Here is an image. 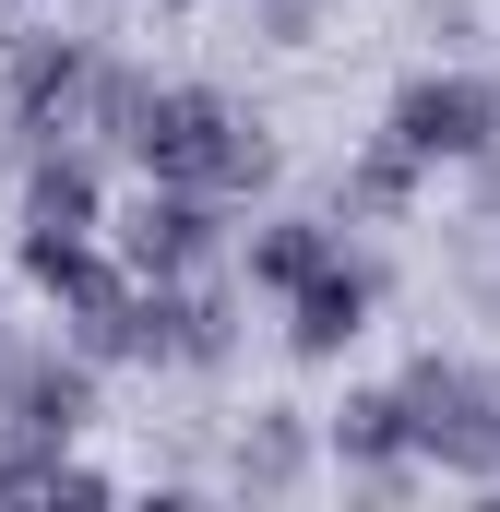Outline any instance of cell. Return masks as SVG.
I'll list each match as a JSON object with an SVG mask.
<instances>
[{
	"instance_id": "6da1fadb",
	"label": "cell",
	"mask_w": 500,
	"mask_h": 512,
	"mask_svg": "<svg viewBox=\"0 0 500 512\" xmlns=\"http://www.w3.org/2000/svg\"><path fill=\"white\" fill-rule=\"evenodd\" d=\"M131 155H143V179H191V191H215V203L250 191V179H274V131L250 120L239 96H215V84H155Z\"/></svg>"
},
{
	"instance_id": "7a4b0ae2",
	"label": "cell",
	"mask_w": 500,
	"mask_h": 512,
	"mask_svg": "<svg viewBox=\"0 0 500 512\" xmlns=\"http://www.w3.org/2000/svg\"><path fill=\"white\" fill-rule=\"evenodd\" d=\"M405 429H417V465L441 477H500V382L477 358H417L405 370Z\"/></svg>"
},
{
	"instance_id": "3957f363",
	"label": "cell",
	"mask_w": 500,
	"mask_h": 512,
	"mask_svg": "<svg viewBox=\"0 0 500 512\" xmlns=\"http://www.w3.org/2000/svg\"><path fill=\"white\" fill-rule=\"evenodd\" d=\"M393 143L417 155V167H441V155H489L500 143V84H477V72H417L405 96H393Z\"/></svg>"
},
{
	"instance_id": "277c9868",
	"label": "cell",
	"mask_w": 500,
	"mask_h": 512,
	"mask_svg": "<svg viewBox=\"0 0 500 512\" xmlns=\"http://www.w3.org/2000/svg\"><path fill=\"white\" fill-rule=\"evenodd\" d=\"M0 429H36V441H84L96 429V358L72 346V358H12L0 370Z\"/></svg>"
},
{
	"instance_id": "5b68a950",
	"label": "cell",
	"mask_w": 500,
	"mask_h": 512,
	"mask_svg": "<svg viewBox=\"0 0 500 512\" xmlns=\"http://www.w3.org/2000/svg\"><path fill=\"white\" fill-rule=\"evenodd\" d=\"M203 251H215V191H191V179H155L120 215V262L131 274H191Z\"/></svg>"
},
{
	"instance_id": "8992f818",
	"label": "cell",
	"mask_w": 500,
	"mask_h": 512,
	"mask_svg": "<svg viewBox=\"0 0 500 512\" xmlns=\"http://www.w3.org/2000/svg\"><path fill=\"white\" fill-rule=\"evenodd\" d=\"M370 298H381L370 262H322V274L286 298V346H298V358H346V346L370 334Z\"/></svg>"
},
{
	"instance_id": "52a82bcc",
	"label": "cell",
	"mask_w": 500,
	"mask_h": 512,
	"mask_svg": "<svg viewBox=\"0 0 500 512\" xmlns=\"http://www.w3.org/2000/svg\"><path fill=\"white\" fill-rule=\"evenodd\" d=\"M84 84H96V48L84 36H12V120L24 131H72L84 120Z\"/></svg>"
},
{
	"instance_id": "ba28073f",
	"label": "cell",
	"mask_w": 500,
	"mask_h": 512,
	"mask_svg": "<svg viewBox=\"0 0 500 512\" xmlns=\"http://www.w3.org/2000/svg\"><path fill=\"white\" fill-rule=\"evenodd\" d=\"M334 453H346V465L370 477L381 501H393V489L417 477V429H405V382H381V393H346V405H334Z\"/></svg>"
},
{
	"instance_id": "9c48e42d",
	"label": "cell",
	"mask_w": 500,
	"mask_h": 512,
	"mask_svg": "<svg viewBox=\"0 0 500 512\" xmlns=\"http://www.w3.org/2000/svg\"><path fill=\"white\" fill-rule=\"evenodd\" d=\"M96 215H108L96 155H84V143H48V155L24 167V227H96Z\"/></svg>"
},
{
	"instance_id": "30bf717a",
	"label": "cell",
	"mask_w": 500,
	"mask_h": 512,
	"mask_svg": "<svg viewBox=\"0 0 500 512\" xmlns=\"http://www.w3.org/2000/svg\"><path fill=\"white\" fill-rule=\"evenodd\" d=\"M298 477H310V417H298V405H262V417L239 429V489L286 501Z\"/></svg>"
},
{
	"instance_id": "8fae6325",
	"label": "cell",
	"mask_w": 500,
	"mask_h": 512,
	"mask_svg": "<svg viewBox=\"0 0 500 512\" xmlns=\"http://www.w3.org/2000/svg\"><path fill=\"white\" fill-rule=\"evenodd\" d=\"M0 489H12V501H96L108 477H96L72 441H36V429H12V453H0Z\"/></svg>"
},
{
	"instance_id": "7c38bea8",
	"label": "cell",
	"mask_w": 500,
	"mask_h": 512,
	"mask_svg": "<svg viewBox=\"0 0 500 512\" xmlns=\"http://www.w3.org/2000/svg\"><path fill=\"white\" fill-rule=\"evenodd\" d=\"M322 262H346V251H334V227H322V215H274V227L250 239V286H274V298H298V286H310Z\"/></svg>"
},
{
	"instance_id": "4fadbf2b",
	"label": "cell",
	"mask_w": 500,
	"mask_h": 512,
	"mask_svg": "<svg viewBox=\"0 0 500 512\" xmlns=\"http://www.w3.org/2000/svg\"><path fill=\"white\" fill-rule=\"evenodd\" d=\"M405 203H417V155H405V143H393V131H381L370 155H358V167H346V179H334V215H405Z\"/></svg>"
},
{
	"instance_id": "5bb4252c",
	"label": "cell",
	"mask_w": 500,
	"mask_h": 512,
	"mask_svg": "<svg viewBox=\"0 0 500 512\" xmlns=\"http://www.w3.org/2000/svg\"><path fill=\"white\" fill-rule=\"evenodd\" d=\"M310 12H322V0H262V24H274V36H310Z\"/></svg>"
}]
</instances>
